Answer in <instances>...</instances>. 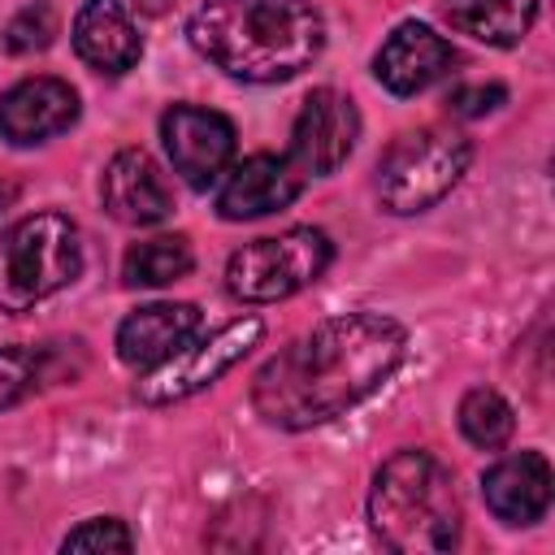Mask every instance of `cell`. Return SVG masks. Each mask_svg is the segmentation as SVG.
Wrapping results in <instances>:
<instances>
[{
  "label": "cell",
  "instance_id": "6da1fadb",
  "mask_svg": "<svg viewBox=\"0 0 555 555\" xmlns=\"http://www.w3.org/2000/svg\"><path fill=\"white\" fill-rule=\"evenodd\" d=\"M408 330L386 312H343L291 338L251 377V408L278 429H312L369 399L403 360Z\"/></svg>",
  "mask_w": 555,
  "mask_h": 555
},
{
  "label": "cell",
  "instance_id": "7a4b0ae2",
  "mask_svg": "<svg viewBox=\"0 0 555 555\" xmlns=\"http://www.w3.org/2000/svg\"><path fill=\"white\" fill-rule=\"evenodd\" d=\"M186 39L230 78L286 82L321 56L325 26L312 0H199Z\"/></svg>",
  "mask_w": 555,
  "mask_h": 555
},
{
  "label": "cell",
  "instance_id": "3957f363",
  "mask_svg": "<svg viewBox=\"0 0 555 555\" xmlns=\"http://www.w3.org/2000/svg\"><path fill=\"white\" fill-rule=\"evenodd\" d=\"M369 525L399 555H442L460 546V494L429 451H395L369 490Z\"/></svg>",
  "mask_w": 555,
  "mask_h": 555
},
{
  "label": "cell",
  "instance_id": "277c9868",
  "mask_svg": "<svg viewBox=\"0 0 555 555\" xmlns=\"http://www.w3.org/2000/svg\"><path fill=\"white\" fill-rule=\"evenodd\" d=\"M78 273L82 243L65 212H30L0 230V312H26Z\"/></svg>",
  "mask_w": 555,
  "mask_h": 555
},
{
  "label": "cell",
  "instance_id": "5b68a950",
  "mask_svg": "<svg viewBox=\"0 0 555 555\" xmlns=\"http://www.w3.org/2000/svg\"><path fill=\"white\" fill-rule=\"evenodd\" d=\"M473 143L447 126H421L399 134L377 160V199L386 212L412 217L434 208L468 173Z\"/></svg>",
  "mask_w": 555,
  "mask_h": 555
},
{
  "label": "cell",
  "instance_id": "8992f818",
  "mask_svg": "<svg viewBox=\"0 0 555 555\" xmlns=\"http://www.w3.org/2000/svg\"><path fill=\"white\" fill-rule=\"evenodd\" d=\"M334 260V243L317 225H291L243 243L225 264V291L243 304H278L312 286Z\"/></svg>",
  "mask_w": 555,
  "mask_h": 555
},
{
  "label": "cell",
  "instance_id": "52a82bcc",
  "mask_svg": "<svg viewBox=\"0 0 555 555\" xmlns=\"http://www.w3.org/2000/svg\"><path fill=\"white\" fill-rule=\"evenodd\" d=\"M260 334H264V321H260V317H243V321H230V325H221L217 334H208V338H199V343L191 338V343H186L182 351H173L169 360L143 369V382L134 386V395H139L143 403H152V408L191 399V395H199L204 386H212L225 369H234V364L260 343Z\"/></svg>",
  "mask_w": 555,
  "mask_h": 555
},
{
  "label": "cell",
  "instance_id": "ba28073f",
  "mask_svg": "<svg viewBox=\"0 0 555 555\" xmlns=\"http://www.w3.org/2000/svg\"><path fill=\"white\" fill-rule=\"evenodd\" d=\"M160 139H165L173 173H182L191 191L217 186L234 160V121L217 108H199V104L165 108Z\"/></svg>",
  "mask_w": 555,
  "mask_h": 555
},
{
  "label": "cell",
  "instance_id": "9c48e42d",
  "mask_svg": "<svg viewBox=\"0 0 555 555\" xmlns=\"http://www.w3.org/2000/svg\"><path fill=\"white\" fill-rule=\"evenodd\" d=\"M356 139H360V113H356L351 95H343L334 87H317L291 126V156L286 160L299 173L325 178L351 156Z\"/></svg>",
  "mask_w": 555,
  "mask_h": 555
},
{
  "label": "cell",
  "instance_id": "30bf717a",
  "mask_svg": "<svg viewBox=\"0 0 555 555\" xmlns=\"http://www.w3.org/2000/svg\"><path fill=\"white\" fill-rule=\"evenodd\" d=\"M78 121V91L65 78H22L0 95V139L13 147H30L65 134Z\"/></svg>",
  "mask_w": 555,
  "mask_h": 555
},
{
  "label": "cell",
  "instance_id": "8fae6325",
  "mask_svg": "<svg viewBox=\"0 0 555 555\" xmlns=\"http://www.w3.org/2000/svg\"><path fill=\"white\" fill-rule=\"evenodd\" d=\"M304 191V173L273 152H256L225 169V182L217 191V212L225 221H256L269 212H282Z\"/></svg>",
  "mask_w": 555,
  "mask_h": 555
},
{
  "label": "cell",
  "instance_id": "7c38bea8",
  "mask_svg": "<svg viewBox=\"0 0 555 555\" xmlns=\"http://www.w3.org/2000/svg\"><path fill=\"white\" fill-rule=\"evenodd\" d=\"M451 65H455V48L425 22H399L373 56V74L390 95H416L438 78H447Z\"/></svg>",
  "mask_w": 555,
  "mask_h": 555
},
{
  "label": "cell",
  "instance_id": "4fadbf2b",
  "mask_svg": "<svg viewBox=\"0 0 555 555\" xmlns=\"http://www.w3.org/2000/svg\"><path fill=\"white\" fill-rule=\"evenodd\" d=\"M104 212L121 225H156L173 212V191L143 147H121L100 178Z\"/></svg>",
  "mask_w": 555,
  "mask_h": 555
},
{
  "label": "cell",
  "instance_id": "5bb4252c",
  "mask_svg": "<svg viewBox=\"0 0 555 555\" xmlns=\"http://www.w3.org/2000/svg\"><path fill=\"white\" fill-rule=\"evenodd\" d=\"M204 330L195 304H143L117 325V360L130 369H152L182 351Z\"/></svg>",
  "mask_w": 555,
  "mask_h": 555
},
{
  "label": "cell",
  "instance_id": "9a60e30c",
  "mask_svg": "<svg viewBox=\"0 0 555 555\" xmlns=\"http://www.w3.org/2000/svg\"><path fill=\"white\" fill-rule=\"evenodd\" d=\"M481 494H486V507L503 525H533V520H542L546 507H551V464H546V455L542 451L503 455L499 464L486 468Z\"/></svg>",
  "mask_w": 555,
  "mask_h": 555
},
{
  "label": "cell",
  "instance_id": "2e32d148",
  "mask_svg": "<svg viewBox=\"0 0 555 555\" xmlns=\"http://www.w3.org/2000/svg\"><path fill=\"white\" fill-rule=\"evenodd\" d=\"M74 52L100 74H126L143 56L139 30L121 0H87L74 17Z\"/></svg>",
  "mask_w": 555,
  "mask_h": 555
},
{
  "label": "cell",
  "instance_id": "e0dca14e",
  "mask_svg": "<svg viewBox=\"0 0 555 555\" xmlns=\"http://www.w3.org/2000/svg\"><path fill=\"white\" fill-rule=\"evenodd\" d=\"M442 17L477 43L516 48L538 22V0H442Z\"/></svg>",
  "mask_w": 555,
  "mask_h": 555
},
{
  "label": "cell",
  "instance_id": "ac0fdd59",
  "mask_svg": "<svg viewBox=\"0 0 555 555\" xmlns=\"http://www.w3.org/2000/svg\"><path fill=\"white\" fill-rule=\"evenodd\" d=\"M191 264H195V251H191L186 234H156L126 251L121 282L126 286H169V282L186 278Z\"/></svg>",
  "mask_w": 555,
  "mask_h": 555
},
{
  "label": "cell",
  "instance_id": "d6986e66",
  "mask_svg": "<svg viewBox=\"0 0 555 555\" xmlns=\"http://www.w3.org/2000/svg\"><path fill=\"white\" fill-rule=\"evenodd\" d=\"M512 429H516V412H512V403H507L499 390L477 386V390H468V395L460 399V434H464L473 447L499 451V447H507Z\"/></svg>",
  "mask_w": 555,
  "mask_h": 555
},
{
  "label": "cell",
  "instance_id": "ffe728a7",
  "mask_svg": "<svg viewBox=\"0 0 555 555\" xmlns=\"http://www.w3.org/2000/svg\"><path fill=\"white\" fill-rule=\"evenodd\" d=\"M43 382V351L30 347H0V412L35 395Z\"/></svg>",
  "mask_w": 555,
  "mask_h": 555
},
{
  "label": "cell",
  "instance_id": "44dd1931",
  "mask_svg": "<svg viewBox=\"0 0 555 555\" xmlns=\"http://www.w3.org/2000/svg\"><path fill=\"white\" fill-rule=\"evenodd\" d=\"M56 35V9L48 0H30L26 9H17V17L4 26V48L26 56V52H43Z\"/></svg>",
  "mask_w": 555,
  "mask_h": 555
},
{
  "label": "cell",
  "instance_id": "7402d4cb",
  "mask_svg": "<svg viewBox=\"0 0 555 555\" xmlns=\"http://www.w3.org/2000/svg\"><path fill=\"white\" fill-rule=\"evenodd\" d=\"M61 551H134V538L117 516H91L61 538Z\"/></svg>",
  "mask_w": 555,
  "mask_h": 555
},
{
  "label": "cell",
  "instance_id": "603a6c76",
  "mask_svg": "<svg viewBox=\"0 0 555 555\" xmlns=\"http://www.w3.org/2000/svg\"><path fill=\"white\" fill-rule=\"evenodd\" d=\"M503 100H507V91L499 82H473V87H455L447 95V108L455 117H481V113H494Z\"/></svg>",
  "mask_w": 555,
  "mask_h": 555
},
{
  "label": "cell",
  "instance_id": "cb8c5ba5",
  "mask_svg": "<svg viewBox=\"0 0 555 555\" xmlns=\"http://www.w3.org/2000/svg\"><path fill=\"white\" fill-rule=\"evenodd\" d=\"M134 4H139L143 13H152V17H156V13H165V9L173 4V0H134Z\"/></svg>",
  "mask_w": 555,
  "mask_h": 555
}]
</instances>
